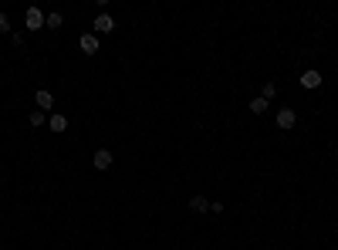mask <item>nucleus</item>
<instances>
[{"label":"nucleus","instance_id":"f257e3e1","mask_svg":"<svg viewBox=\"0 0 338 250\" xmlns=\"http://www.w3.org/2000/svg\"><path fill=\"white\" fill-rule=\"evenodd\" d=\"M44 11H37V7H31V11L24 14V24H27V31H41V27H44Z\"/></svg>","mask_w":338,"mask_h":250},{"label":"nucleus","instance_id":"f03ea898","mask_svg":"<svg viewBox=\"0 0 338 250\" xmlns=\"http://www.w3.org/2000/svg\"><path fill=\"white\" fill-rule=\"evenodd\" d=\"M294 122H298L294 108H277V129H294Z\"/></svg>","mask_w":338,"mask_h":250},{"label":"nucleus","instance_id":"7ed1b4c3","mask_svg":"<svg viewBox=\"0 0 338 250\" xmlns=\"http://www.w3.org/2000/svg\"><path fill=\"white\" fill-rule=\"evenodd\" d=\"M95 31H98V34H112V31H115V17L98 14V17H95Z\"/></svg>","mask_w":338,"mask_h":250},{"label":"nucleus","instance_id":"20e7f679","mask_svg":"<svg viewBox=\"0 0 338 250\" xmlns=\"http://www.w3.org/2000/svg\"><path fill=\"white\" fill-rule=\"evenodd\" d=\"M78 47L85 51V54H98V37H95V34H81L78 37Z\"/></svg>","mask_w":338,"mask_h":250},{"label":"nucleus","instance_id":"39448f33","mask_svg":"<svg viewBox=\"0 0 338 250\" xmlns=\"http://www.w3.org/2000/svg\"><path fill=\"white\" fill-rule=\"evenodd\" d=\"M34 102H37V108H41V112H44V108H54V95L41 88L37 95H34Z\"/></svg>","mask_w":338,"mask_h":250},{"label":"nucleus","instance_id":"423d86ee","mask_svg":"<svg viewBox=\"0 0 338 250\" xmlns=\"http://www.w3.org/2000/svg\"><path fill=\"white\" fill-rule=\"evenodd\" d=\"M91 162H95V169H108V166H112V152H108V149H98Z\"/></svg>","mask_w":338,"mask_h":250},{"label":"nucleus","instance_id":"0eeeda50","mask_svg":"<svg viewBox=\"0 0 338 250\" xmlns=\"http://www.w3.org/2000/svg\"><path fill=\"white\" fill-rule=\"evenodd\" d=\"M318 85H321V75H318V71H304L301 75V88H318Z\"/></svg>","mask_w":338,"mask_h":250},{"label":"nucleus","instance_id":"6e6552de","mask_svg":"<svg viewBox=\"0 0 338 250\" xmlns=\"http://www.w3.org/2000/svg\"><path fill=\"white\" fill-rule=\"evenodd\" d=\"M47 125H51V132H65V129H68V118H65V115H51V118H47Z\"/></svg>","mask_w":338,"mask_h":250},{"label":"nucleus","instance_id":"1a4fd4ad","mask_svg":"<svg viewBox=\"0 0 338 250\" xmlns=\"http://www.w3.org/2000/svg\"><path fill=\"white\" fill-rule=\"evenodd\" d=\"M260 98H264V102L277 98V85H274V81H264V88H260Z\"/></svg>","mask_w":338,"mask_h":250},{"label":"nucleus","instance_id":"9d476101","mask_svg":"<svg viewBox=\"0 0 338 250\" xmlns=\"http://www.w3.org/2000/svg\"><path fill=\"white\" fill-rule=\"evenodd\" d=\"M190 210H193V213H206V210H210V203H206L203 196H193V200H190Z\"/></svg>","mask_w":338,"mask_h":250},{"label":"nucleus","instance_id":"9b49d317","mask_svg":"<svg viewBox=\"0 0 338 250\" xmlns=\"http://www.w3.org/2000/svg\"><path fill=\"white\" fill-rule=\"evenodd\" d=\"M250 112H254V115H264V112H267V102H264V98H254V102H250Z\"/></svg>","mask_w":338,"mask_h":250},{"label":"nucleus","instance_id":"f8f14e48","mask_svg":"<svg viewBox=\"0 0 338 250\" xmlns=\"http://www.w3.org/2000/svg\"><path fill=\"white\" fill-rule=\"evenodd\" d=\"M27 122H31L34 129H41V125L47 122V115H44V112H31V118H27Z\"/></svg>","mask_w":338,"mask_h":250},{"label":"nucleus","instance_id":"ddd939ff","mask_svg":"<svg viewBox=\"0 0 338 250\" xmlns=\"http://www.w3.org/2000/svg\"><path fill=\"white\" fill-rule=\"evenodd\" d=\"M44 27H61V14H47Z\"/></svg>","mask_w":338,"mask_h":250},{"label":"nucleus","instance_id":"4468645a","mask_svg":"<svg viewBox=\"0 0 338 250\" xmlns=\"http://www.w3.org/2000/svg\"><path fill=\"white\" fill-rule=\"evenodd\" d=\"M11 31V21H7V14H0V34H7Z\"/></svg>","mask_w":338,"mask_h":250}]
</instances>
